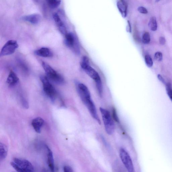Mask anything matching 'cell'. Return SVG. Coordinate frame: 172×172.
<instances>
[{"label":"cell","mask_w":172,"mask_h":172,"mask_svg":"<svg viewBox=\"0 0 172 172\" xmlns=\"http://www.w3.org/2000/svg\"><path fill=\"white\" fill-rule=\"evenodd\" d=\"M42 65L47 77L50 80L58 84H63L64 79L62 76L46 63L43 62Z\"/></svg>","instance_id":"obj_6"},{"label":"cell","mask_w":172,"mask_h":172,"mask_svg":"<svg viewBox=\"0 0 172 172\" xmlns=\"http://www.w3.org/2000/svg\"><path fill=\"white\" fill-rule=\"evenodd\" d=\"M144 60L147 66L149 68L152 67L153 65V62L151 56L147 54L144 57Z\"/></svg>","instance_id":"obj_21"},{"label":"cell","mask_w":172,"mask_h":172,"mask_svg":"<svg viewBox=\"0 0 172 172\" xmlns=\"http://www.w3.org/2000/svg\"><path fill=\"white\" fill-rule=\"evenodd\" d=\"M166 88L168 96L172 101V88L171 84L170 83H166Z\"/></svg>","instance_id":"obj_22"},{"label":"cell","mask_w":172,"mask_h":172,"mask_svg":"<svg viewBox=\"0 0 172 172\" xmlns=\"http://www.w3.org/2000/svg\"><path fill=\"white\" fill-rule=\"evenodd\" d=\"M158 80H159L163 84H166V82L164 80V79L162 77V76L160 74H158L157 76Z\"/></svg>","instance_id":"obj_28"},{"label":"cell","mask_w":172,"mask_h":172,"mask_svg":"<svg viewBox=\"0 0 172 172\" xmlns=\"http://www.w3.org/2000/svg\"><path fill=\"white\" fill-rule=\"evenodd\" d=\"M53 17L60 31L63 34L65 35H66L67 34L66 27L58 13H54Z\"/></svg>","instance_id":"obj_10"},{"label":"cell","mask_w":172,"mask_h":172,"mask_svg":"<svg viewBox=\"0 0 172 172\" xmlns=\"http://www.w3.org/2000/svg\"><path fill=\"white\" fill-rule=\"evenodd\" d=\"M138 10L139 12L143 13V14H147L148 13V10H147L146 8L143 7H138Z\"/></svg>","instance_id":"obj_24"},{"label":"cell","mask_w":172,"mask_h":172,"mask_svg":"<svg viewBox=\"0 0 172 172\" xmlns=\"http://www.w3.org/2000/svg\"><path fill=\"white\" fill-rule=\"evenodd\" d=\"M41 18V16L37 13L25 16L22 18L23 20L34 24L39 23L40 21Z\"/></svg>","instance_id":"obj_12"},{"label":"cell","mask_w":172,"mask_h":172,"mask_svg":"<svg viewBox=\"0 0 172 172\" xmlns=\"http://www.w3.org/2000/svg\"><path fill=\"white\" fill-rule=\"evenodd\" d=\"M10 165L18 172H34L32 163L29 161L22 158H15Z\"/></svg>","instance_id":"obj_3"},{"label":"cell","mask_w":172,"mask_h":172,"mask_svg":"<svg viewBox=\"0 0 172 172\" xmlns=\"http://www.w3.org/2000/svg\"><path fill=\"white\" fill-rule=\"evenodd\" d=\"M41 172H48V171L46 169L44 168L43 169Z\"/></svg>","instance_id":"obj_30"},{"label":"cell","mask_w":172,"mask_h":172,"mask_svg":"<svg viewBox=\"0 0 172 172\" xmlns=\"http://www.w3.org/2000/svg\"><path fill=\"white\" fill-rule=\"evenodd\" d=\"M117 7L122 17L124 18L126 17L127 11V4L126 2L123 0H119L117 1Z\"/></svg>","instance_id":"obj_16"},{"label":"cell","mask_w":172,"mask_h":172,"mask_svg":"<svg viewBox=\"0 0 172 172\" xmlns=\"http://www.w3.org/2000/svg\"><path fill=\"white\" fill-rule=\"evenodd\" d=\"M128 31L130 32H131V26L130 25V23L129 21H128Z\"/></svg>","instance_id":"obj_29"},{"label":"cell","mask_w":172,"mask_h":172,"mask_svg":"<svg viewBox=\"0 0 172 172\" xmlns=\"http://www.w3.org/2000/svg\"><path fill=\"white\" fill-rule=\"evenodd\" d=\"M18 47V45L16 41L9 40L4 46L0 53L1 57L10 55L15 52Z\"/></svg>","instance_id":"obj_8"},{"label":"cell","mask_w":172,"mask_h":172,"mask_svg":"<svg viewBox=\"0 0 172 172\" xmlns=\"http://www.w3.org/2000/svg\"><path fill=\"white\" fill-rule=\"evenodd\" d=\"M7 154V147L4 143H0V159L4 160L6 158Z\"/></svg>","instance_id":"obj_17"},{"label":"cell","mask_w":172,"mask_h":172,"mask_svg":"<svg viewBox=\"0 0 172 172\" xmlns=\"http://www.w3.org/2000/svg\"><path fill=\"white\" fill-rule=\"evenodd\" d=\"M159 42L161 45H165L166 43V39L163 37H160L159 39Z\"/></svg>","instance_id":"obj_27"},{"label":"cell","mask_w":172,"mask_h":172,"mask_svg":"<svg viewBox=\"0 0 172 172\" xmlns=\"http://www.w3.org/2000/svg\"><path fill=\"white\" fill-rule=\"evenodd\" d=\"M150 36L148 32H144L142 36V42L144 44H148L150 42Z\"/></svg>","instance_id":"obj_20"},{"label":"cell","mask_w":172,"mask_h":172,"mask_svg":"<svg viewBox=\"0 0 172 172\" xmlns=\"http://www.w3.org/2000/svg\"><path fill=\"white\" fill-rule=\"evenodd\" d=\"M40 79L42 84L44 92L51 101L54 102L57 97V93L55 89L50 83L47 76H41Z\"/></svg>","instance_id":"obj_4"},{"label":"cell","mask_w":172,"mask_h":172,"mask_svg":"<svg viewBox=\"0 0 172 172\" xmlns=\"http://www.w3.org/2000/svg\"><path fill=\"white\" fill-rule=\"evenodd\" d=\"M44 124L43 119L40 117H37L32 120L31 124L36 133H40L42 128Z\"/></svg>","instance_id":"obj_13"},{"label":"cell","mask_w":172,"mask_h":172,"mask_svg":"<svg viewBox=\"0 0 172 172\" xmlns=\"http://www.w3.org/2000/svg\"><path fill=\"white\" fill-rule=\"evenodd\" d=\"M45 148L47 150V163L51 172H55V166L52 151L47 145H45Z\"/></svg>","instance_id":"obj_11"},{"label":"cell","mask_w":172,"mask_h":172,"mask_svg":"<svg viewBox=\"0 0 172 172\" xmlns=\"http://www.w3.org/2000/svg\"><path fill=\"white\" fill-rule=\"evenodd\" d=\"M81 66L90 77L95 81V85L100 96L102 97L103 93V87L102 82L100 76L96 70L90 66L89 64L80 63Z\"/></svg>","instance_id":"obj_2"},{"label":"cell","mask_w":172,"mask_h":172,"mask_svg":"<svg viewBox=\"0 0 172 172\" xmlns=\"http://www.w3.org/2000/svg\"><path fill=\"white\" fill-rule=\"evenodd\" d=\"M120 158L124 165L129 172H135L132 159L128 152L123 149L119 151Z\"/></svg>","instance_id":"obj_7"},{"label":"cell","mask_w":172,"mask_h":172,"mask_svg":"<svg viewBox=\"0 0 172 172\" xmlns=\"http://www.w3.org/2000/svg\"><path fill=\"white\" fill-rule=\"evenodd\" d=\"M77 89L81 100L91 115L99 124H101V121L98 116L96 107L91 99V93L88 88L84 84L80 83L77 84Z\"/></svg>","instance_id":"obj_1"},{"label":"cell","mask_w":172,"mask_h":172,"mask_svg":"<svg viewBox=\"0 0 172 172\" xmlns=\"http://www.w3.org/2000/svg\"><path fill=\"white\" fill-rule=\"evenodd\" d=\"M113 116L115 121L117 122H119V120L118 116H117L115 109L113 108Z\"/></svg>","instance_id":"obj_26"},{"label":"cell","mask_w":172,"mask_h":172,"mask_svg":"<svg viewBox=\"0 0 172 172\" xmlns=\"http://www.w3.org/2000/svg\"><path fill=\"white\" fill-rule=\"evenodd\" d=\"M154 58L155 60L158 61H162L163 59L162 53L160 51L157 52L155 54Z\"/></svg>","instance_id":"obj_23"},{"label":"cell","mask_w":172,"mask_h":172,"mask_svg":"<svg viewBox=\"0 0 172 172\" xmlns=\"http://www.w3.org/2000/svg\"><path fill=\"white\" fill-rule=\"evenodd\" d=\"M65 42L68 47L72 48L77 54L80 53L78 40L75 35L72 33H67L65 35Z\"/></svg>","instance_id":"obj_9"},{"label":"cell","mask_w":172,"mask_h":172,"mask_svg":"<svg viewBox=\"0 0 172 172\" xmlns=\"http://www.w3.org/2000/svg\"><path fill=\"white\" fill-rule=\"evenodd\" d=\"M19 81V79L16 74L12 70H11L8 75L7 82L8 85L12 87L15 86Z\"/></svg>","instance_id":"obj_14"},{"label":"cell","mask_w":172,"mask_h":172,"mask_svg":"<svg viewBox=\"0 0 172 172\" xmlns=\"http://www.w3.org/2000/svg\"><path fill=\"white\" fill-rule=\"evenodd\" d=\"M149 28L152 31H156L157 29V24L156 18L154 17H152L148 23Z\"/></svg>","instance_id":"obj_18"},{"label":"cell","mask_w":172,"mask_h":172,"mask_svg":"<svg viewBox=\"0 0 172 172\" xmlns=\"http://www.w3.org/2000/svg\"><path fill=\"white\" fill-rule=\"evenodd\" d=\"M34 54L37 56L45 58L53 56V54L50 49L46 48H42L36 50L34 51Z\"/></svg>","instance_id":"obj_15"},{"label":"cell","mask_w":172,"mask_h":172,"mask_svg":"<svg viewBox=\"0 0 172 172\" xmlns=\"http://www.w3.org/2000/svg\"><path fill=\"white\" fill-rule=\"evenodd\" d=\"M100 110L102 116L106 132L108 135H111L115 130V124L111 114L109 112L105 109L100 108Z\"/></svg>","instance_id":"obj_5"},{"label":"cell","mask_w":172,"mask_h":172,"mask_svg":"<svg viewBox=\"0 0 172 172\" xmlns=\"http://www.w3.org/2000/svg\"><path fill=\"white\" fill-rule=\"evenodd\" d=\"M63 172H74V171L70 166L65 165L63 168Z\"/></svg>","instance_id":"obj_25"},{"label":"cell","mask_w":172,"mask_h":172,"mask_svg":"<svg viewBox=\"0 0 172 172\" xmlns=\"http://www.w3.org/2000/svg\"><path fill=\"white\" fill-rule=\"evenodd\" d=\"M61 1L58 0H49L47 1L48 6L51 9H54L58 7L61 3Z\"/></svg>","instance_id":"obj_19"}]
</instances>
